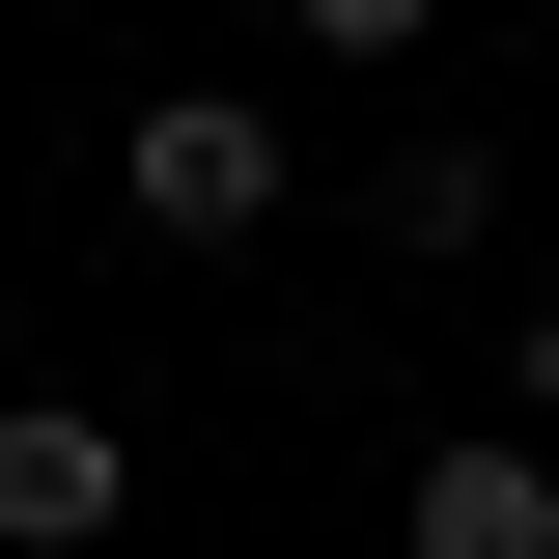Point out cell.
Here are the masks:
<instances>
[{
	"label": "cell",
	"mask_w": 559,
	"mask_h": 559,
	"mask_svg": "<svg viewBox=\"0 0 559 559\" xmlns=\"http://www.w3.org/2000/svg\"><path fill=\"white\" fill-rule=\"evenodd\" d=\"M84 532H140V448L84 392H0V559H84Z\"/></svg>",
	"instance_id": "cell-2"
},
{
	"label": "cell",
	"mask_w": 559,
	"mask_h": 559,
	"mask_svg": "<svg viewBox=\"0 0 559 559\" xmlns=\"http://www.w3.org/2000/svg\"><path fill=\"white\" fill-rule=\"evenodd\" d=\"M503 419H559V280H532V308H503Z\"/></svg>",
	"instance_id": "cell-5"
},
{
	"label": "cell",
	"mask_w": 559,
	"mask_h": 559,
	"mask_svg": "<svg viewBox=\"0 0 559 559\" xmlns=\"http://www.w3.org/2000/svg\"><path fill=\"white\" fill-rule=\"evenodd\" d=\"M364 224H392V252H503V140H448V112H419L392 168H364Z\"/></svg>",
	"instance_id": "cell-4"
},
{
	"label": "cell",
	"mask_w": 559,
	"mask_h": 559,
	"mask_svg": "<svg viewBox=\"0 0 559 559\" xmlns=\"http://www.w3.org/2000/svg\"><path fill=\"white\" fill-rule=\"evenodd\" d=\"M112 197L168 224V252H252V224H280V112H252V84H168V112L112 140Z\"/></svg>",
	"instance_id": "cell-1"
},
{
	"label": "cell",
	"mask_w": 559,
	"mask_h": 559,
	"mask_svg": "<svg viewBox=\"0 0 559 559\" xmlns=\"http://www.w3.org/2000/svg\"><path fill=\"white\" fill-rule=\"evenodd\" d=\"M392 559H559V448H503V419L419 448V476H392Z\"/></svg>",
	"instance_id": "cell-3"
}]
</instances>
